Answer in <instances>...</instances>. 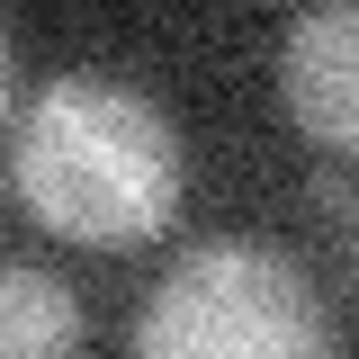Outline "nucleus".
Here are the masks:
<instances>
[{"instance_id":"7ed1b4c3","label":"nucleus","mask_w":359,"mask_h":359,"mask_svg":"<svg viewBox=\"0 0 359 359\" xmlns=\"http://www.w3.org/2000/svg\"><path fill=\"white\" fill-rule=\"evenodd\" d=\"M278 90H287V117L323 153H351L359 162V0H323V9H306L287 27Z\"/></svg>"},{"instance_id":"f03ea898","label":"nucleus","mask_w":359,"mask_h":359,"mask_svg":"<svg viewBox=\"0 0 359 359\" xmlns=\"http://www.w3.org/2000/svg\"><path fill=\"white\" fill-rule=\"evenodd\" d=\"M135 359H332V323L269 243H198L144 297Z\"/></svg>"},{"instance_id":"20e7f679","label":"nucleus","mask_w":359,"mask_h":359,"mask_svg":"<svg viewBox=\"0 0 359 359\" xmlns=\"http://www.w3.org/2000/svg\"><path fill=\"white\" fill-rule=\"evenodd\" d=\"M81 297L36 261H0V359H72Z\"/></svg>"},{"instance_id":"39448f33","label":"nucleus","mask_w":359,"mask_h":359,"mask_svg":"<svg viewBox=\"0 0 359 359\" xmlns=\"http://www.w3.org/2000/svg\"><path fill=\"white\" fill-rule=\"evenodd\" d=\"M0 117H9V36H0Z\"/></svg>"},{"instance_id":"f257e3e1","label":"nucleus","mask_w":359,"mask_h":359,"mask_svg":"<svg viewBox=\"0 0 359 359\" xmlns=\"http://www.w3.org/2000/svg\"><path fill=\"white\" fill-rule=\"evenodd\" d=\"M9 189L27 198L45 233L90 243V252H135L180 216L189 153L144 90L108 81V72H63L18 117Z\"/></svg>"}]
</instances>
